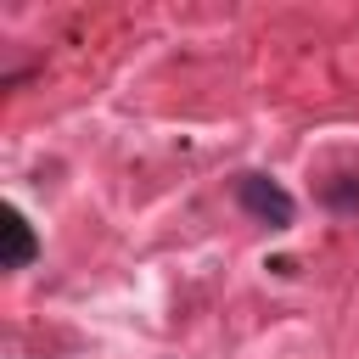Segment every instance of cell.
Returning a JSON list of instances; mask_svg holds the SVG:
<instances>
[{
	"label": "cell",
	"instance_id": "6da1fadb",
	"mask_svg": "<svg viewBox=\"0 0 359 359\" xmlns=\"http://www.w3.org/2000/svg\"><path fill=\"white\" fill-rule=\"evenodd\" d=\"M236 208L247 213V219H258V224H269V230H292V219H297V202H292V191L280 185V180H269V174H236Z\"/></svg>",
	"mask_w": 359,
	"mask_h": 359
},
{
	"label": "cell",
	"instance_id": "7a4b0ae2",
	"mask_svg": "<svg viewBox=\"0 0 359 359\" xmlns=\"http://www.w3.org/2000/svg\"><path fill=\"white\" fill-rule=\"evenodd\" d=\"M39 258V236H34V224L17 213V208H6V258H0V269H28Z\"/></svg>",
	"mask_w": 359,
	"mask_h": 359
}]
</instances>
